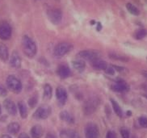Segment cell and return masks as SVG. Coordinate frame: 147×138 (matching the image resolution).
I'll return each instance as SVG.
<instances>
[{"instance_id":"cell-1","label":"cell","mask_w":147,"mask_h":138,"mask_svg":"<svg viewBox=\"0 0 147 138\" xmlns=\"http://www.w3.org/2000/svg\"><path fill=\"white\" fill-rule=\"evenodd\" d=\"M22 49L24 55L28 58H33L37 53V46L36 44L32 38L28 36H24L21 41Z\"/></svg>"},{"instance_id":"cell-2","label":"cell","mask_w":147,"mask_h":138,"mask_svg":"<svg viewBox=\"0 0 147 138\" xmlns=\"http://www.w3.org/2000/svg\"><path fill=\"white\" fill-rule=\"evenodd\" d=\"M99 105H100V99L97 97H91L90 99H88L87 101L84 102L82 106V111L84 115L90 116L93 114L97 110Z\"/></svg>"},{"instance_id":"cell-3","label":"cell","mask_w":147,"mask_h":138,"mask_svg":"<svg viewBox=\"0 0 147 138\" xmlns=\"http://www.w3.org/2000/svg\"><path fill=\"white\" fill-rule=\"evenodd\" d=\"M102 56L100 51L98 50H82L78 53L77 57L78 59H82L83 61H94L96 60H100V58Z\"/></svg>"},{"instance_id":"cell-4","label":"cell","mask_w":147,"mask_h":138,"mask_svg":"<svg viewBox=\"0 0 147 138\" xmlns=\"http://www.w3.org/2000/svg\"><path fill=\"white\" fill-rule=\"evenodd\" d=\"M6 84H7L9 90L11 92L16 93V94H19L21 92L22 88H23L22 82L16 76L9 75L7 78V80H6Z\"/></svg>"},{"instance_id":"cell-5","label":"cell","mask_w":147,"mask_h":138,"mask_svg":"<svg viewBox=\"0 0 147 138\" xmlns=\"http://www.w3.org/2000/svg\"><path fill=\"white\" fill-rule=\"evenodd\" d=\"M73 48V45L69 42H61L57 44L54 49L53 54L56 57H62L68 54Z\"/></svg>"},{"instance_id":"cell-6","label":"cell","mask_w":147,"mask_h":138,"mask_svg":"<svg viewBox=\"0 0 147 138\" xmlns=\"http://www.w3.org/2000/svg\"><path fill=\"white\" fill-rule=\"evenodd\" d=\"M52 114V108L47 104L41 105L36 110L33 114V117L36 120H46Z\"/></svg>"},{"instance_id":"cell-7","label":"cell","mask_w":147,"mask_h":138,"mask_svg":"<svg viewBox=\"0 0 147 138\" xmlns=\"http://www.w3.org/2000/svg\"><path fill=\"white\" fill-rule=\"evenodd\" d=\"M12 35V28L11 24L7 21L0 22V39L7 40Z\"/></svg>"},{"instance_id":"cell-8","label":"cell","mask_w":147,"mask_h":138,"mask_svg":"<svg viewBox=\"0 0 147 138\" xmlns=\"http://www.w3.org/2000/svg\"><path fill=\"white\" fill-rule=\"evenodd\" d=\"M47 16L50 22L57 25L62 20V11L58 8H52L48 10Z\"/></svg>"},{"instance_id":"cell-9","label":"cell","mask_w":147,"mask_h":138,"mask_svg":"<svg viewBox=\"0 0 147 138\" xmlns=\"http://www.w3.org/2000/svg\"><path fill=\"white\" fill-rule=\"evenodd\" d=\"M85 137L86 138H99L100 137V131L98 126L95 123L90 122L85 126L84 129Z\"/></svg>"},{"instance_id":"cell-10","label":"cell","mask_w":147,"mask_h":138,"mask_svg":"<svg viewBox=\"0 0 147 138\" xmlns=\"http://www.w3.org/2000/svg\"><path fill=\"white\" fill-rule=\"evenodd\" d=\"M56 98L57 103L60 106H64L68 99V94L66 89L63 86H57L56 89Z\"/></svg>"},{"instance_id":"cell-11","label":"cell","mask_w":147,"mask_h":138,"mask_svg":"<svg viewBox=\"0 0 147 138\" xmlns=\"http://www.w3.org/2000/svg\"><path fill=\"white\" fill-rule=\"evenodd\" d=\"M111 89L114 92H118V93H125L129 91V86L126 83L125 81L118 79L116 83H114L111 86Z\"/></svg>"},{"instance_id":"cell-12","label":"cell","mask_w":147,"mask_h":138,"mask_svg":"<svg viewBox=\"0 0 147 138\" xmlns=\"http://www.w3.org/2000/svg\"><path fill=\"white\" fill-rule=\"evenodd\" d=\"M3 105H4L5 109L7 110V112H8L10 115L16 116V114H17V107H16V104L11 99H5L4 102H3Z\"/></svg>"},{"instance_id":"cell-13","label":"cell","mask_w":147,"mask_h":138,"mask_svg":"<svg viewBox=\"0 0 147 138\" xmlns=\"http://www.w3.org/2000/svg\"><path fill=\"white\" fill-rule=\"evenodd\" d=\"M10 65L14 69H19L21 67V58L17 51H13L10 58Z\"/></svg>"},{"instance_id":"cell-14","label":"cell","mask_w":147,"mask_h":138,"mask_svg":"<svg viewBox=\"0 0 147 138\" xmlns=\"http://www.w3.org/2000/svg\"><path fill=\"white\" fill-rule=\"evenodd\" d=\"M57 73L59 76V78L65 79V78H69L71 74V71L68 65H61L58 66L57 69Z\"/></svg>"},{"instance_id":"cell-15","label":"cell","mask_w":147,"mask_h":138,"mask_svg":"<svg viewBox=\"0 0 147 138\" xmlns=\"http://www.w3.org/2000/svg\"><path fill=\"white\" fill-rule=\"evenodd\" d=\"M61 138H82L78 132L72 129H64L60 133Z\"/></svg>"},{"instance_id":"cell-16","label":"cell","mask_w":147,"mask_h":138,"mask_svg":"<svg viewBox=\"0 0 147 138\" xmlns=\"http://www.w3.org/2000/svg\"><path fill=\"white\" fill-rule=\"evenodd\" d=\"M31 136L32 138H41L43 136L44 129L41 125H34L31 129Z\"/></svg>"},{"instance_id":"cell-17","label":"cell","mask_w":147,"mask_h":138,"mask_svg":"<svg viewBox=\"0 0 147 138\" xmlns=\"http://www.w3.org/2000/svg\"><path fill=\"white\" fill-rule=\"evenodd\" d=\"M72 65H73L74 69H76L79 73H82L86 69V62H85V61L82 60V59H77V60L73 61Z\"/></svg>"},{"instance_id":"cell-18","label":"cell","mask_w":147,"mask_h":138,"mask_svg":"<svg viewBox=\"0 0 147 138\" xmlns=\"http://www.w3.org/2000/svg\"><path fill=\"white\" fill-rule=\"evenodd\" d=\"M59 117H60V119L61 120L65 121V122L68 123V124H70V125L74 124V122H75L74 117L69 112H67V111H62L60 113Z\"/></svg>"},{"instance_id":"cell-19","label":"cell","mask_w":147,"mask_h":138,"mask_svg":"<svg viewBox=\"0 0 147 138\" xmlns=\"http://www.w3.org/2000/svg\"><path fill=\"white\" fill-rule=\"evenodd\" d=\"M91 66L95 69L99 70H105L108 68V63L102 60H96L91 62Z\"/></svg>"},{"instance_id":"cell-20","label":"cell","mask_w":147,"mask_h":138,"mask_svg":"<svg viewBox=\"0 0 147 138\" xmlns=\"http://www.w3.org/2000/svg\"><path fill=\"white\" fill-rule=\"evenodd\" d=\"M44 94H43V99L45 101L50 100L53 96V88L49 83H46L44 85Z\"/></svg>"},{"instance_id":"cell-21","label":"cell","mask_w":147,"mask_h":138,"mask_svg":"<svg viewBox=\"0 0 147 138\" xmlns=\"http://www.w3.org/2000/svg\"><path fill=\"white\" fill-rule=\"evenodd\" d=\"M9 58V51L7 47L3 44H0V59L3 61H7Z\"/></svg>"},{"instance_id":"cell-22","label":"cell","mask_w":147,"mask_h":138,"mask_svg":"<svg viewBox=\"0 0 147 138\" xmlns=\"http://www.w3.org/2000/svg\"><path fill=\"white\" fill-rule=\"evenodd\" d=\"M108 56L111 59H113V60L116 61H122V62H127L129 61V57L126 56H124L122 54H119L115 52H111L108 53Z\"/></svg>"},{"instance_id":"cell-23","label":"cell","mask_w":147,"mask_h":138,"mask_svg":"<svg viewBox=\"0 0 147 138\" xmlns=\"http://www.w3.org/2000/svg\"><path fill=\"white\" fill-rule=\"evenodd\" d=\"M7 132L10 134H12V135H16L20 132V125L18 124L17 122H12V123H10L7 125Z\"/></svg>"},{"instance_id":"cell-24","label":"cell","mask_w":147,"mask_h":138,"mask_svg":"<svg viewBox=\"0 0 147 138\" xmlns=\"http://www.w3.org/2000/svg\"><path fill=\"white\" fill-rule=\"evenodd\" d=\"M110 102H111L112 106H113V111H114V112L116 113V115H117V116H119V117L123 116V111H122V109H121V106L119 105V104L117 103L115 99H110Z\"/></svg>"},{"instance_id":"cell-25","label":"cell","mask_w":147,"mask_h":138,"mask_svg":"<svg viewBox=\"0 0 147 138\" xmlns=\"http://www.w3.org/2000/svg\"><path fill=\"white\" fill-rule=\"evenodd\" d=\"M18 109L20 114V116L23 119H25L28 116V108H27L26 104H24L23 101H20L18 103Z\"/></svg>"},{"instance_id":"cell-26","label":"cell","mask_w":147,"mask_h":138,"mask_svg":"<svg viewBox=\"0 0 147 138\" xmlns=\"http://www.w3.org/2000/svg\"><path fill=\"white\" fill-rule=\"evenodd\" d=\"M147 36V30L145 28H140L135 32L134 37L136 40H142Z\"/></svg>"},{"instance_id":"cell-27","label":"cell","mask_w":147,"mask_h":138,"mask_svg":"<svg viewBox=\"0 0 147 138\" xmlns=\"http://www.w3.org/2000/svg\"><path fill=\"white\" fill-rule=\"evenodd\" d=\"M126 8H127L128 11H129L130 14H132V15H134L138 16V15H140V11L138 10V8L135 5L132 4V3H128L126 4Z\"/></svg>"},{"instance_id":"cell-28","label":"cell","mask_w":147,"mask_h":138,"mask_svg":"<svg viewBox=\"0 0 147 138\" xmlns=\"http://www.w3.org/2000/svg\"><path fill=\"white\" fill-rule=\"evenodd\" d=\"M37 103H38V97H37V95H32L30 99H28V104L31 108H34L36 106Z\"/></svg>"},{"instance_id":"cell-29","label":"cell","mask_w":147,"mask_h":138,"mask_svg":"<svg viewBox=\"0 0 147 138\" xmlns=\"http://www.w3.org/2000/svg\"><path fill=\"white\" fill-rule=\"evenodd\" d=\"M139 125L143 129H147V116H142L138 118Z\"/></svg>"},{"instance_id":"cell-30","label":"cell","mask_w":147,"mask_h":138,"mask_svg":"<svg viewBox=\"0 0 147 138\" xmlns=\"http://www.w3.org/2000/svg\"><path fill=\"white\" fill-rule=\"evenodd\" d=\"M121 138H130V133L128 129L122 128L121 129Z\"/></svg>"},{"instance_id":"cell-31","label":"cell","mask_w":147,"mask_h":138,"mask_svg":"<svg viewBox=\"0 0 147 138\" xmlns=\"http://www.w3.org/2000/svg\"><path fill=\"white\" fill-rule=\"evenodd\" d=\"M106 138H117V135L114 131L109 130L106 134Z\"/></svg>"},{"instance_id":"cell-32","label":"cell","mask_w":147,"mask_h":138,"mask_svg":"<svg viewBox=\"0 0 147 138\" xmlns=\"http://www.w3.org/2000/svg\"><path fill=\"white\" fill-rule=\"evenodd\" d=\"M7 91L6 90V88L3 86L0 85V96L4 97L7 95Z\"/></svg>"},{"instance_id":"cell-33","label":"cell","mask_w":147,"mask_h":138,"mask_svg":"<svg viewBox=\"0 0 147 138\" xmlns=\"http://www.w3.org/2000/svg\"><path fill=\"white\" fill-rule=\"evenodd\" d=\"M115 71H116V70L113 69V66H111V67H108V68L104 70L105 73H108V74H110V75H113V74L115 73Z\"/></svg>"},{"instance_id":"cell-34","label":"cell","mask_w":147,"mask_h":138,"mask_svg":"<svg viewBox=\"0 0 147 138\" xmlns=\"http://www.w3.org/2000/svg\"><path fill=\"white\" fill-rule=\"evenodd\" d=\"M112 66L113 67V69H115L116 71H118V72H122V71H124L125 69L124 67H122V66H118V65H113Z\"/></svg>"},{"instance_id":"cell-35","label":"cell","mask_w":147,"mask_h":138,"mask_svg":"<svg viewBox=\"0 0 147 138\" xmlns=\"http://www.w3.org/2000/svg\"><path fill=\"white\" fill-rule=\"evenodd\" d=\"M45 138H57V136L54 133H48L46 134V136H45Z\"/></svg>"},{"instance_id":"cell-36","label":"cell","mask_w":147,"mask_h":138,"mask_svg":"<svg viewBox=\"0 0 147 138\" xmlns=\"http://www.w3.org/2000/svg\"><path fill=\"white\" fill-rule=\"evenodd\" d=\"M18 138H30L29 137V136L26 133H22L19 135V137Z\"/></svg>"},{"instance_id":"cell-37","label":"cell","mask_w":147,"mask_h":138,"mask_svg":"<svg viewBox=\"0 0 147 138\" xmlns=\"http://www.w3.org/2000/svg\"><path fill=\"white\" fill-rule=\"evenodd\" d=\"M101 29H102V24H101V23L98 22V23H97V28H96V30L98 31V32H100V31H101Z\"/></svg>"},{"instance_id":"cell-38","label":"cell","mask_w":147,"mask_h":138,"mask_svg":"<svg viewBox=\"0 0 147 138\" xmlns=\"http://www.w3.org/2000/svg\"><path fill=\"white\" fill-rule=\"evenodd\" d=\"M142 74L143 75V77H145L147 79V70H142Z\"/></svg>"},{"instance_id":"cell-39","label":"cell","mask_w":147,"mask_h":138,"mask_svg":"<svg viewBox=\"0 0 147 138\" xmlns=\"http://www.w3.org/2000/svg\"><path fill=\"white\" fill-rule=\"evenodd\" d=\"M1 138H12L11 136H9L7 134H3V135H2L1 136Z\"/></svg>"},{"instance_id":"cell-40","label":"cell","mask_w":147,"mask_h":138,"mask_svg":"<svg viewBox=\"0 0 147 138\" xmlns=\"http://www.w3.org/2000/svg\"><path fill=\"white\" fill-rule=\"evenodd\" d=\"M126 116H132V112L131 111H127L126 112Z\"/></svg>"},{"instance_id":"cell-41","label":"cell","mask_w":147,"mask_h":138,"mask_svg":"<svg viewBox=\"0 0 147 138\" xmlns=\"http://www.w3.org/2000/svg\"><path fill=\"white\" fill-rule=\"evenodd\" d=\"M91 25H94V24H95V20H91Z\"/></svg>"},{"instance_id":"cell-42","label":"cell","mask_w":147,"mask_h":138,"mask_svg":"<svg viewBox=\"0 0 147 138\" xmlns=\"http://www.w3.org/2000/svg\"><path fill=\"white\" fill-rule=\"evenodd\" d=\"M1 113H2V107H1V105H0V115H1Z\"/></svg>"},{"instance_id":"cell-43","label":"cell","mask_w":147,"mask_h":138,"mask_svg":"<svg viewBox=\"0 0 147 138\" xmlns=\"http://www.w3.org/2000/svg\"><path fill=\"white\" fill-rule=\"evenodd\" d=\"M132 138H138V137H137L136 136H133V137H132Z\"/></svg>"},{"instance_id":"cell-44","label":"cell","mask_w":147,"mask_h":138,"mask_svg":"<svg viewBox=\"0 0 147 138\" xmlns=\"http://www.w3.org/2000/svg\"><path fill=\"white\" fill-rule=\"evenodd\" d=\"M144 96H145V98H146V99H147V95H144Z\"/></svg>"},{"instance_id":"cell-45","label":"cell","mask_w":147,"mask_h":138,"mask_svg":"<svg viewBox=\"0 0 147 138\" xmlns=\"http://www.w3.org/2000/svg\"><path fill=\"white\" fill-rule=\"evenodd\" d=\"M146 59H147V57H146Z\"/></svg>"}]
</instances>
